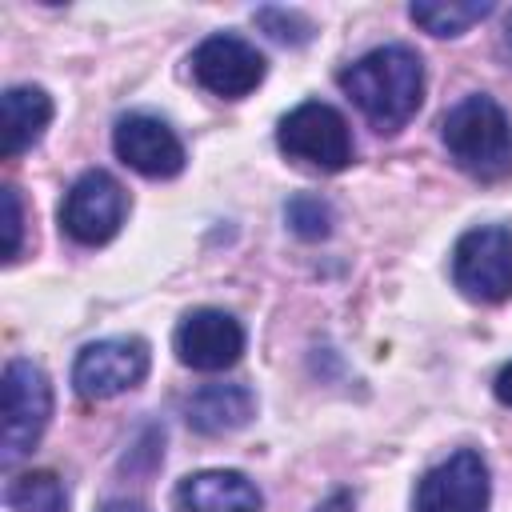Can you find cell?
<instances>
[{
	"label": "cell",
	"mask_w": 512,
	"mask_h": 512,
	"mask_svg": "<svg viewBox=\"0 0 512 512\" xmlns=\"http://www.w3.org/2000/svg\"><path fill=\"white\" fill-rule=\"evenodd\" d=\"M336 84L376 132L392 136L420 112L424 64H420V52L408 44H380L360 60H352L348 68H340Z\"/></svg>",
	"instance_id": "cell-1"
},
{
	"label": "cell",
	"mask_w": 512,
	"mask_h": 512,
	"mask_svg": "<svg viewBox=\"0 0 512 512\" xmlns=\"http://www.w3.org/2000/svg\"><path fill=\"white\" fill-rule=\"evenodd\" d=\"M440 140L452 164L472 180L496 184L512 176V120L492 96L472 92L456 100L440 116Z\"/></svg>",
	"instance_id": "cell-2"
},
{
	"label": "cell",
	"mask_w": 512,
	"mask_h": 512,
	"mask_svg": "<svg viewBox=\"0 0 512 512\" xmlns=\"http://www.w3.org/2000/svg\"><path fill=\"white\" fill-rule=\"evenodd\" d=\"M4 432H0V468H16L44 436L52 420V384L40 364L16 356L4 364Z\"/></svg>",
	"instance_id": "cell-3"
},
{
	"label": "cell",
	"mask_w": 512,
	"mask_h": 512,
	"mask_svg": "<svg viewBox=\"0 0 512 512\" xmlns=\"http://www.w3.org/2000/svg\"><path fill=\"white\" fill-rule=\"evenodd\" d=\"M276 144L288 160L316 172H344L356 156L348 120L324 100H304L288 116H280Z\"/></svg>",
	"instance_id": "cell-4"
},
{
	"label": "cell",
	"mask_w": 512,
	"mask_h": 512,
	"mask_svg": "<svg viewBox=\"0 0 512 512\" xmlns=\"http://www.w3.org/2000/svg\"><path fill=\"white\" fill-rule=\"evenodd\" d=\"M452 284L476 304H504L512 296V228H468L452 248Z\"/></svg>",
	"instance_id": "cell-5"
},
{
	"label": "cell",
	"mask_w": 512,
	"mask_h": 512,
	"mask_svg": "<svg viewBox=\"0 0 512 512\" xmlns=\"http://www.w3.org/2000/svg\"><path fill=\"white\" fill-rule=\"evenodd\" d=\"M128 216V192L120 188V180L104 168H88L72 180V188L64 192L60 204V228L76 240V244H108L120 224Z\"/></svg>",
	"instance_id": "cell-6"
},
{
	"label": "cell",
	"mask_w": 512,
	"mask_h": 512,
	"mask_svg": "<svg viewBox=\"0 0 512 512\" xmlns=\"http://www.w3.org/2000/svg\"><path fill=\"white\" fill-rule=\"evenodd\" d=\"M148 376V344L140 336L92 340L72 360V388L84 400H112Z\"/></svg>",
	"instance_id": "cell-7"
},
{
	"label": "cell",
	"mask_w": 512,
	"mask_h": 512,
	"mask_svg": "<svg viewBox=\"0 0 512 512\" xmlns=\"http://www.w3.org/2000/svg\"><path fill=\"white\" fill-rule=\"evenodd\" d=\"M268 60L236 32H212L192 48V76L220 100H240L260 88Z\"/></svg>",
	"instance_id": "cell-8"
},
{
	"label": "cell",
	"mask_w": 512,
	"mask_h": 512,
	"mask_svg": "<svg viewBox=\"0 0 512 512\" xmlns=\"http://www.w3.org/2000/svg\"><path fill=\"white\" fill-rule=\"evenodd\" d=\"M492 480L480 452L460 448L432 464L416 484V512H488Z\"/></svg>",
	"instance_id": "cell-9"
},
{
	"label": "cell",
	"mask_w": 512,
	"mask_h": 512,
	"mask_svg": "<svg viewBox=\"0 0 512 512\" xmlns=\"http://www.w3.org/2000/svg\"><path fill=\"white\" fill-rule=\"evenodd\" d=\"M112 152L120 156V164H128L148 180H172L184 172L188 160L180 136L160 116L148 112H124L112 124Z\"/></svg>",
	"instance_id": "cell-10"
},
{
	"label": "cell",
	"mask_w": 512,
	"mask_h": 512,
	"mask_svg": "<svg viewBox=\"0 0 512 512\" xmlns=\"http://www.w3.org/2000/svg\"><path fill=\"white\" fill-rule=\"evenodd\" d=\"M176 360L196 372H224L244 356V328L224 308H192L172 332Z\"/></svg>",
	"instance_id": "cell-11"
},
{
	"label": "cell",
	"mask_w": 512,
	"mask_h": 512,
	"mask_svg": "<svg viewBox=\"0 0 512 512\" xmlns=\"http://www.w3.org/2000/svg\"><path fill=\"white\" fill-rule=\"evenodd\" d=\"M176 508L180 512H260L264 496L260 488L236 472V468H204L176 484Z\"/></svg>",
	"instance_id": "cell-12"
},
{
	"label": "cell",
	"mask_w": 512,
	"mask_h": 512,
	"mask_svg": "<svg viewBox=\"0 0 512 512\" xmlns=\"http://www.w3.org/2000/svg\"><path fill=\"white\" fill-rule=\"evenodd\" d=\"M256 416V396L248 384H200L184 400V420L200 436H224Z\"/></svg>",
	"instance_id": "cell-13"
},
{
	"label": "cell",
	"mask_w": 512,
	"mask_h": 512,
	"mask_svg": "<svg viewBox=\"0 0 512 512\" xmlns=\"http://www.w3.org/2000/svg\"><path fill=\"white\" fill-rule=\"evenodd\" d=\"M4 108V160L24 156L40 144L44 128L52 124V96L40 84H12L0 96Z\"/></svg>",
	"instance_id": "cell-14"
},
{
	"label": "cell",
	"mask_w": 512,
	"mask_h": 512,
	"mask_svg": "<svg viewBox=\"0 0 512 512\" xmlns=\"http://www.w3.org/2000/svg\"><path fill=\"white\" fill-rule=\"evenodd\" d=\"M4 504L12 512H68V488L56 472H20L8 480Z\"/></svg>",
	"instance_id": "cell-15"
},
{
	"label": "cell",
	"mask_w": 512,
	"mask_h": 512,
	"mask_svg": "<svg viewBox=\"0 0 512 512\" xmlns=\"http://www.w3.org/2000/svg\"><path fill=\"white\" fill-rule=\"evenodd\" d=\"M496 4L492 0H472V4H412L408 16L412 24H420L432 36H464L472 24H480L484 16H492Z\"/></svg>",
	"instance_id": "cell-16"
},
{
	"label": "cell",
	"mask_w": 512,
	"mask_h": 512,
	"mask_svg": "<svg viewBox=\"0 0 512 512\" xmlns=\"http://www.w3.org/2000/svg\"><path fill=\"white\" fill-rule=\"evenodd\" d=\"M284 220L288 228L300 236V240H324L332 232V204L316 192H296L288 204H284Z\"/></svg>",
	"instance_id": "cell-17"
},
{
	"label": "cell",
	"mask_w": 512,
	"mask_h": 512,
	"mask_svg": "<svg viewBox=\"0 0 512 512\" xmlns=\"http://www.w3.org/2000/svg\"><path fill=\"white\" fill-rule=\"evenodd\" d=\"M256 24H260L272 40L292 44V48H300V44H308V40H312V20H308L304 12H296V8L264 4V8H256Z\"/></svg>",
	"instance_id": "cell-18"
},
{
	"label": "cell",
	"mask_w": 512,
	"mask_h": 512,
	"mask_svg": "<svg viewBox=\"0 0 512 512\" xmlns=\"http://www.w3.org/2000/svg\"><path fill=\"white\" fill-rule=\"evenodd\" d=\"M20 244H24V200H20V188H4V260L12 264L20 256Z\"/></svg>",
	"instance_id": "cell-19"
},
{
	"label": "cell",
	"mask_w": 512,
	"mask_h": 512,
	"mask_svg": "<svg viewBox=\"0 0 512 512\" xmlns=\"http://www.w3.org/2000/svg\"><path fill=\"white\" fill-rule=\"evenodd\" d=\"M312 512H356V496L348 492V488H336L332 496H324Z\"/></svg>",
	"instance_id": "cell-20"
},
{
	"label": "cell",
	"mask_w": 512,
	"mask_h": 512,
	"mask_svg": "<svg viewBox=\"0 0 512 512\" xmlns=\"http://www.w3.org/2000/svg\"><path fill=\"white\" fill-rule=\"evenodd\" d=\"M492 392H496V400H500V404H508V408H512V360H508V364L496 372Z\"/></svg>",
	"instance_id": "cell-21"
},
{
	"label": "cell",
	"mask_w": 512,
	"mask_h": 512,
	"mask_svg": "<svg viewBox=\"0 0 512 512\" xmlns=\"http://www.w3.org/2000/svg\"><path fill=\"white\" fill-rule=\"evenodd\" d=\"M100 512H148V508H144L140 500H124V496H120V500H108Z\"/></svg>",
	"instance_id": "cell-22"
},
{
	"label": "cell",
	"mask_w": 512,
	"mask_h": 512,
	"mask_svg": "<svg viewBox=\"0 0 512 512\" xmlns=\"http://www.w3.org/2000/svg\"><path fill=\"white\" fill-rule=\"evenodd\" d=\"M504 40H508V48H512V8H508V16H504Z\"/></svg>",
	"instance_id": "cell-23"
}]
</instances>
